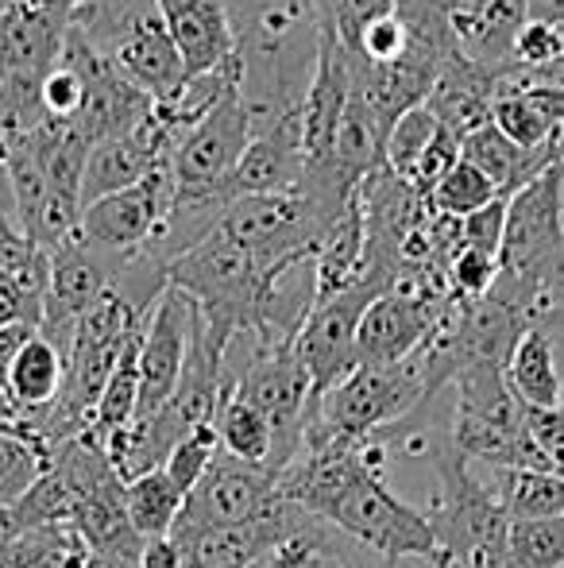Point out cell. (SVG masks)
Instances as JSON below:
<instances>
[{"label":"cell","instance_id":"cell-12","mask_svg":"<svg viewBox=\"0 0 564 568\" xmlns=\"http://www.w3.org/2000/svg\"><path fill=\"white\" fill-rule=\"evenodd\" d=\"M158 12L186 78L217 74L236 62V36L225 0H158Z\"/></svg>","mask_w":564,"mask_h":568},{"label":"cell","instance_id":"cell-17","mask_svg":"<svg viewBox=\"0 0 564 568\" xmlns=\"http://www.w3.org/2000/svg\"><path fill=\"white\" fill-rule=\"evenodd\" d=\"M74 499L54 468H47L12 507H0V530L28 534V530H74Z\"/></svg>","mask_w":564,"mask_h":568},{"label":"cell","instance_id":"cell-31","mask_svg":"<svg viewBox=\"0 0 564 568\" xmlns=\"http://www.w3.org/2000/svg\"><path fill=\"white\" fill-rule=\"evenodd\" d=\"M503 229H506V202L499 197V202L483 205L480 213L460 221V247L499 255V247H503Z\"/></svg>","mask_w":564,"mask_h":568},{"label":"cell","instance_id":"cell-4","mask_svg":"<svg viewBox=\"0 0 564 568\" xmlns=\"http://www.w3.org/2000/svg\"><path fill=\"white\" fill-rule=\"evenodd\" d=\"M252 113L240 98V85L221 98L202 124H194L178 140L171 155V182H174V202H221L233 205L228 197V179H233L236 163L252 143Z\"/></svg>","mask_w":564,"mask_h":568},{"label":"cell","instance_id":"cell-32","mask_svg":"<svg viewBox=\"0 0 564 568\" xmlns=\"http://www.w3.org/2000/svg\"><path fill=\"white\" fill-rule=\"evenodd\" d=\"M39 247L23 236V229L16 225V217L0 213V271H12V275H23L28 267L39 263Z\"/></svg>","mask_w":564,"mask_h":568},{"label":"cell","instance_id":"cell-37","mask_svg":"<svg viewBox=\"0 0 564 568\" xmlns=\"http://www.w3.org/2000/svg\"><path fill=\"white\" fill-rule=\"evenodd\" d=\"M530 20H550V23H564V0H526Z\"/></svg>","mask_w":564,"mask_h":568},{"label":"cell","instance_id":"cell-21","mask_svg":"<svg viewBox=\"0 0 564 568\" xmlns=\"http://www.w3.org/2000/svg\"><path fill=\"white\" fill-rule=\"evenodd\" d=\"M85 541L74 530H28L4 534L0 568H82Z\"/></svg>","mask_w":564,"mask_h":568},{"label":"cell","instance_id":"cell-11","mask_svg":"<svg viewBox=\"0 0 564 568\" xmlns=\"http://www.w3.org/2000/svg\"><path fill=\"white\" fill-rule=\"evenodd\" d=\"M171 155H174V148L163 140V132L151 124V113L136 132L93 143L90 155H85V171H82V210L101 202V197L136 186V182L163 171V166H171Z\"/></svg>","mask_w":564,"mask_h":568},{"label":"cell","instance_id":"cell-18","mask_svg":"<svg viewBox=\"0 0 564 568\" xmlns=\"http://www.w3.org/2000/svg\"><path fill=\"white\" fill-rule=\"evenodd\" d=\"M491 491L503 503L506 518H557L564 515V471H522L499 468L491 479Z\"/></svg>","mask_w":564,"mask_h":568},{"label":"cell","instance_id":"cell-34","mask_svg":"<svg viewBox=\"0 0 564 568\" xmlns=\"http://www.w3.org/2000/svg\"><path fill=\"white\" fill-rule=\"evenodd\" d=\"M140 568H186V554H182V546L171 534L166 538H151L140 549Z\"/></svg>","mask_w":564,"mask_h":568},{"label":"cell","instance_id":"cell-28","mask_svg":"<svg viewBox=\"0 0 564 568\" xmlns=\"http://www.w3.org/2000/svg\"><path fill=\"white\" fill-rule=\"evenodd\" d=\"M449 275V294L457 302H480L495 291L499 283V255L475 252V247H457L444 267Z\"/></svg>","mask_w":564,"mask_h":568},{"label":"cell","instance_id":"cell-29","mask_svg":"<svg viewBox=\"0 0 564 568\" xmlns=\"http://www.w3.org/2000/svg\"><path fill=\"white\" fill-rule=\"evenodd\" d=\"M39 109L47 120H59V124H74L85 109V82L74 67L59 62L51 74L39 85Z\"/></svg>","mask_w":564,"mask_h":568},{"label":"cell","instance_id":"cell-3","mask_svg":"<svg viewBox=\"0 0 564 568\" xmlns=\"http://www.w3.org/2000/svg\"><path fill=\"white\" fill-rule=\"evenodd\" d=\"M225 387L267 418L271 426L267 471L283 476L286 464L301 453L306 422L314 410V383L294 352V341H256L244 372L236 379H225Z\"/></svg>","mask_w":564,"mask_h":568},{"label":"cell","instance_id":"cell-30","mask_svg":"<svg viewBox=\"0 0 564 568\" xmlns=\"http://www.w3.org/2000/svg\"><path fill=\"white\" fill-rule=\"evenodd\" d=\"M43 294L47 291L23 283L12 271H0V325H12V322L39 325V317H43Z\"/></svg>","mask_w":564,"mask_h":568},{"label":"cell","instance_id":"cell-16","mask_svg":"<svg viewBox=\"0 0 564 568\" xmlns=\"http://www.w3.org/2000/svg\"><path fill=\"white\" fill-rule=\"evenodd\" d=\"M62 379H66V356L35 333L23 344L20 356H16L12 372L4 379V390L16 403V410H20V418H31V414H43L47 406H54Z\"/></svg>","mask_w":564,"mask_h":568},{"label":"cell","instance_id":"cell-24","mask_svg":"<svg viewBox=\"0 0 564 568\" xmlns=\"http://www.w3.org/2000/svg\"><path fill=\"white\" fill-rule=\"evenodd\" d=\"M437 132H441V124H437V116L429 113L425 105H418V109H410V113H402L391 128H387L383 166L394 174V179H402L410 186V179H414L418 163H422V155L429 151V143L437 140Z\"/></svg>","mask_w":564,"mask_h":568},{"label":"cell","instance_id":"cell-22","mask_svg":"<svg viewBox=\"0 0 564 568\" xmlns=\"http://www.w3.org/2000/svg\"><path fill=\"white\" fill-rule=\"evenodd\" d=\"M491 124H495L499 132H503L506 140H511L514 148H522V151L545 148V143H553L564 132V128L553 124L550 113L537 105L530 90L495 93V101H491Z\"/></svg>","mask_w":564,"mask_h":568},{"label":"cell","instance_id":"cell-36","mask_svg":"<svg viewBox=\"0 0 564 568\" xmlns=\"http://www.w3.org/2000/svg\"><path fill=\"white\" fill-rule=\"evenodd\" d=\"M279 4H309V0H225L228 20H233V36H240L256 16H264L267 8H279Z\"/></svg>","mask_w":564,"mask_h":568},{"label":"cell","instance_id":"cell-41","mask_svg":"<svg viewBox=\"0 0 564 568\" xmlns=\"http://www.w3.org/2000/svg\"><path fill=\"white\" fill-rule=\"evenodd\" d=\"M309 4H314V20H317V28H329L332 8H337V0H309Z\"/></svg>","mask_w":564,"mask_h":568},{"label":"cell","instance_id":"cell-15","mask_svg":"<svg viewBox=\"0 0 564 568\" xmlns=\"http://www.w3.org/2000/svg\"><path fill=\"white\" fill-rule=\"evenodd\" d=\"M506 387L522 406H561L557 352L542 325H526L506 359Z\"/></svg>","mask_w":564,"mask_h":568},{"label":"cell","instance_id":"cell-5","mask_svg":"<svg viewBox=\"0 0 564 568\" xmlns=\"http://www.w3.org/2000/svg\"><path fill=\"white\" fill-rule=\"evenodd\" d=\"M387 286H391V275H383L376 267H363V275L348 291L314 302L298 337H294V352H298L301 367H306L309 383H314V398L356 372V329H360L363 310Z\"/></svg>","mask_w":564,"mask_h":568},{"label":"cell","instance_id":"cell-10","mask_svg":"<svg viewBox=\"0 0 564 568\" xmlns=\"http://www.w3.org/2000/svg\"><path fill=\"white\" fill-rule=\"evenodd\" d=\"M449 302L437 306V302L407 298L399 291H383L363 310L360 329H356V367H394L418 356Z\"/></svg>","mask_w":564,"mask_h":568},{"label":"cell","instance_id":"cell-1","mask_svg":"<svg viewBox=\"0 0 564 568\" xmlns=\"http://www.w3.org/2000/svg\"><path fill=\"white\" fill-rule=\"evenodd\" d=\"M279 495L376 554L379 561H418L429 568L437 561V534L429 515L399 499L387 487L383 471L360 460L356 445L301 449L279 476Z\"/></svg>","mask_w":564,"mask_h":568},{"label":"cell","instance_id":"cell-2","mask_svg":"<svg viewBox=\"0 0 564 568\" xmlns=\"http://www.w3.org/2000/svg\"><path fill=\"white\" fill-rule=\"evenodd\" d=\"M433 398L425 395L422 364L410 356L394 367H356L352 375L314 398L306 422L301 449L317 445H356V442H387L399 426L425 410Z\"/></svg>","mask_w":564,"mask_h":568},{"label":"cell","instance_id":"cell-7","mask_svg":"<svg viewBox=\"0 0 564 568\" xmlns=\"http://www.w3.org/2000/svg\"><path fill=\"white\" fill-rule=\"evenodd\" d=\"M121 255H105L98 247L70 240L59 252H51V275H47V294H43V317H39V337L51 341L54 348L66 356L74 329L82 322V314L116 283V275L124 271Z\"/></svg>","mask_w":564,"mask_h":568},{"label":"cell","instance_id":"cell-39","mask_svg":"<svg viewBox=\"0 0 564 568\" xmlns=\"http://www.w3.org/2000/svg\"><path fill=\"white\" fill-rule=\"evenodd\" d=\"M82 568H140V557H113V554H85Z\"/></svg>","mask_w":564,"mask_h":568},{"label":"cell","instance_id":"cell-19","mask_svg":"<svg viewBox=\"0 0 564 568\" xmlns=\"http://www.w3.org/2000/svg\"><path fill=\"white\" fill-rule=\"evenodd\" d=\"M186 495L171 484L163 468L143 471V476L124 484V507H129V523L143 541L166 538L178 523V510Z\"/></svg>","mask_w":564,"mask_h":568},{"label":"cell","instance_id":"cell-20","mask_svg":"<svg viewBox=\"0 0 564 568\" xmlns=\"http://www.w3.org/2000/svg\"><path fill=\"white\" fill-rule=\"evenodd\" d=\"M213 429H217V442H221V453L225 456L267 468V456H271V426H267V418L256 410V406L236 398L228 387L221 390V406H217V414H213Z\"/></svg>","mask_w":564,"mask_h":568},{"label":"cell","instance_id":"cell-6","mask_svg":"<svg viewBox=\"0 0 564 568\" xmlns=\"http://www.w3.org/2000/svg\"><path fill=\"white\" fill-rule=\"evenodd\" d=\"M275 487H279V476H275V471L217 453V460L209 464V471H205V476L197 479L194 491L182 499L178 523H174L171 538L194 541V538H202V534L228 530V526L248 523V518L271 499Z\"/></svg>","mask_w":564,"mask_h":568},{"label":"cell","instance_id":"cell-33","mask_svg":"<svg viewBox=\"0 0 564 568\" xmlns=\"http://www.w3.org/2000/svg\"><path fill=\"white\" fill-rule=\"evenodd\" d=\"M39 333V325L31 322H12V325H0V383L8 379V372H12L16 356L23 352V344Z\"/></svg>","mask_w":564,"mask_h":568},{"label":"cell","instance_id":"cell-35","mask_svg":"<svg viewBox=\"0 0 564 568\" xmlns=\"http://www.w3.org/2000/svg\"><path fill=\"white\" fill-rule=\"evenodd\" d=\"M321 526L325 523H314L309 526L306 534H298L294 541H286V546L279 549V554L271 557L264 568H306V561H309V549H314V538L321 534Z\"/></svg>","mask_w":564,"mask_h":568},{"label":"cell","instance_id":"cell-9","mask_svg":"<svg viewBox=\"0 0 564 568\" xmlns=\"http://www.w3.org/2000/svg\"><path fill=\"white\" fill-rule=\"evenodd\" d=\"M189 333H194V302L182 291H174V286H166L163 298L155 302V310L143 322L136 418H151L174 395V387L182 379V367H186Z\"/></svg>","mask_w":564,"mask_h":568},{"label":"cell","instance_id":"cell-14","mask_svg":"<svg viewBox=\"0 0 564 568\" xmlns=\"http://www.w3.org/2000/svg\"><path fill=\"white\" fill-rule=\"evenodd\" d=\"M363 260H368V221H363L360 190L345 205L337 221L325 229L314 252V302L332 298V294L348 291L356 278L363 275Z\"/></svg>","mask_w":564,"mask_h":568},{"label":"cell","instance_id":"cell-13","mask_svg":"<svg viewBox=\"0 0 564 568\" xmlns=\"http://www.w3.org/2000/svg\"><path fill=\"white\" fill-rule=\"evenodd\" d=\"M301 174H306L301 116H290L252 132L248 151L240 155L233 179H228V197L236 202V197L248 194H286V190H298Z\"/></svg>","mask_w":564,"mask_h":568},{"label":"cell","instance_id":"cell-23","mask_svg":"<svg viewBox=\"0 0 564 568\" xmlns=\"http://www.w3.org/2000/svg\"><path fill=\"white\" fill-rule=\"evenodd\" d=\"M491 202H499L495 182L483 171H475L472 163H464V159H457V163L441 174V182L429 190V210L452 221L472 217V213H480L483 205H491Z\"/></svg>","mask_w":564,"mask_h":568},{"label":"cell","instance_id":"cell-27","mask_svg":"<svg viewBox=\"0 0 564 568\" xmlns=\"http://www.w3.org/2000/svg\"><path fill=\"white\" fill-rule=\"evenodd\" d=\"M410 47V31L407 23L399 20V16H379V20L363 23L360 31H356V39L345 47L348 59H360L368 62V67H387V62L402 59Z\"/></svg>","mask_w":564,"mask_h":568},{"label":"cell","instance_id":"cell-8","mask_svg":"<svg viewBox=\"0 0 564 568\" xmlns=\"http://www.w3.org/2000/svg\"><path fill=\"white\" fill-rule=\"evenodd\" d=\"M171 202H174L171 166H163V171L136 182V186L85 205L82 221H78V240L105 255L132 260V255H140L143 247L155 240V232L163 229L166 213H171Z\"/></svg>","mask_w":564,"mask_h":568},{"label":"cell","instance_id":"cell-40","mask_svg":"<svg viewBox=\"0 0 564 568\" xmlns=\"http://www.w3.org/2000/svg\"><path fill=\"white\" fill-rule=\"evenodd\" d=\"M0 429H23V418H20V410H16L12 398H8L4 383H0Z\"/></svg>","mask_w":564,"mask_h":568},{"label":"cell","instance_id":"cell-38","mask_svg":"<svg viewBox=\"0 0 564 568\" xmlns=\"http://www.w3.org/2000/svg\"><path fill=\"white\" fill-rule=\"evenodd\" d=\"M0 213L16 217V205H12V179H8V151L0 143Z\"/></svg>","mask_w":564,"mask_h":568},{"label":"cell","instance_id":"cell-26","mask_svg":"<svg viewBox=\"0 0 564 568\" xmlns=\"http://www.w3.org/2000/svg\"><path fill=\"white\" fill-rule=\"evenodd\" d=\"M221 442L213 426H197L194 434H186L178 445L171 449V456L163 460V471L171 476V484L178 487L182 495H189L197 487V479L209 471V464L217 460Z\"/></svg>","mask_w":564,"mask_h":568},{"label":"cell","instance_id":"cell-25","mask_svg":"<svg viewBox=\"0 0 564 568\" xmlns=\"http://www.w3.org/2000/svg\"><path fill=\"white\" fill-rule=\"evenodd\" d=\"M506 565L564 568V515L511 523V534H506Z\"/></svg>","mask_w":564,"mask_h":568}]
</instances>
